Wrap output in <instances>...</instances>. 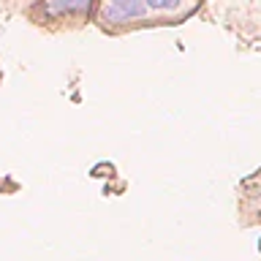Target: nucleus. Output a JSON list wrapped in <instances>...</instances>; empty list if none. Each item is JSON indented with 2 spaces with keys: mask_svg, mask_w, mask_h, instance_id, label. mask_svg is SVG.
Listing matches in <instances>:
<instances>
[{
  "mask_svg": "<svg viewBox=\"0 0 261 261\" xmlns=\"http://www.w3.org/2000/svg\"><path fill=\"white\" fill-rule=\"evenodd\" d=\"M258 248H261V245H258Z\"/></svg>",
  "mask_w": 261,
  "mask_h": 261,
  "instance_id": "nucleus-3",
  "label": "nucleus"
},
{
  "mask_svg": "<svg viewBox=\"0 0 261 261\" xmlns=\"http://www.w3.org/2000/svg\"><path fill=\"white\" fill-rule=\"evenodd\" d=\"M199 0H98L95 22L106 30L136 24H169L191 16Z\"/></svg>",
  "mask_w": 261,
  "mask_h": 261,
  "instance_id": "nucleus-1",
  "label": "nucleus"
},
{
  "mask_svg": "<svg viewBox=\"0 0 261 261\" xmlns=\"http://www.w3.org/2000/svg\"><path fill=\"white\" fill-rule=\"evenodd\" d=\"M93 0H44V16L49 19H65V16L85 14Z\"/></svg>",
  "mask_w": 261,
  "mask_h": 261,
  "instance_id": "nucleus-2",
  "label": "nucleus"
}]
</instances>
